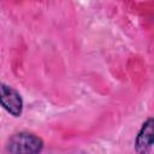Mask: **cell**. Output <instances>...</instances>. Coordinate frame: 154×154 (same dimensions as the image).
I'll return each mask as SVG.
<instances>
[{"instance_id": "obj_1", "label": "cell", "mask_w": 154, "mask_h": 154, "mask_svg": "<svg viewBox=\"0 0 154 154\" xmlns=\"http://www.w3.org/2000/svg\"><path fill=\"white\" fill-rule=\"evenodd\" d=\"M43 140L28 131L13 134L6 142L5 149L8 154H40L43 150Z\"/></svg>"}, {"instance_id": "obj_2", "label": "cell", "mask_w": 154, "mask_h": 154, "mask_svg": "<svg viewBox=\"0 0 154 154\" xmlns=\"http://www.w3.org/2000/svg\"><path fill=\"white\" fill-rule=\"evenodd\" d=\"M0 106L12 117H20L24 108L23 99L13 87L0 82Z\"/></svg>"}, {"instance_id": "obj_3", "label": "cell", "mask_w": 154, "mask_h": 154, "mask_svg": "<svg viewBox=\"0 0 154 154\" xmlns=\"http://www.w3.org/2000/svg\"><path fill=\"white\" fill-rule=\"evenodd\" d=\"M154 143V120L152 117L147 118L141 125L135 138V152L137 154H149Z\"/></svg>"}]
</instances>
